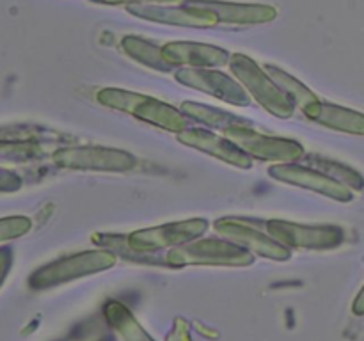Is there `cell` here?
<instances>
[{
  "instance_id": "obj_23",
  "label": "cell",
  "mask_w": 364,
  "mask_h": 341,
  "mask_svg": "<svg viewBox=\"0 0 364 341\" xmlns=\"http://www.w3.org/2000/svg\"><path fill=\"white\" fill-rule=\"evenodd\" d=\"M11 265V254L9 251H0V283L4 281V277L7 276V269H9Z\"/></svg>"
},
{
  "instance_id": "obj_16",
  "label": "cell",
  "mask_w": 364,
  "mask_h": 341,
  "mask_svg": "<svg viewBox=\"0 0 364 341\" xmlns=\"http://www.w3.org/2000/svg\"><path fill=\"white\" fill-rule=\"evenodd\" d=\"M306 117L331 130L348 131V134H364V116L343 107L331 105V103L315 102L304 110Z\"/></svg>"
},
{
  "instance_id": "obj_1",
  "label": "cell",
  "mask_w": 364,
  "mask_h": 341,
  "mask_svg": "<svg viewBox=\"0 0 364 341\" xmlns=\"http://www.w3.org/2000/svg\"><path fill=\"white\" fill-rule=\"evenodd\" d=\"M96 99L102 105L109 107V109L132 114L137 119L153 124L156 128H162V130L181 134V131L191 128V123H188V119L180 110L171 107L169 103H164L160 99L151 98V96L109 87L96 92Z\"/></svg>"
},
{
  "instance_id": "obj_21",
  "label": "cell",
  "mask_w": 364,
  "mask_h": 341,
  "mask_svg": "<svg viewBox=\"0 0 364 341\" xmlns=\"http://www.w3.org/2000/svg\"><path fill=\"white\" fill-rule=\"evenodd\" d=\"M31 229V220L25 217H13V219L0 220V240L21 237Z\"/></svg>"
},
{
  "instance_id": "obj_3",
  "label": "cell",
  "mask_w": 364,
  "mask_h": 341,
  "mask_svg": "<svg viewBox=\"0 0 364 341\" xmlns=\"http://www.w3.org/2000/svg\"><path fill=\"white\" fill-rule=\"evenodd\" d=\"M255 261L252 252L231 240H217V238H196L180 247L171 249L167 254V265H233L245 266Z\"/></svg>"
},
{
  "instance_id": "obj_13",
  "label": "cell",
  "mask_w": 364,
  "mask_h": 341,
  "mask_svg": "<svg viewBox=\"0 0 364 341\" xmlns=\"http://www.w3.org/2000/svg\"><path fill=\"white\" fill-rule=\"evenodd\" d=\"M164 59L176 67H219L230 64L231 53L213 45L196 41H171L162 45Z\"/></svg>"
},
{
  "instance_id": "obj_6",
  "label": "cell",
  "mask_w": 364,
  "mask_h": 341,
  "mask_svg": "<svg viewBox=\"0 0 364 341\" xmlns=\"http://www.w3.org/2000/svg\"><path fill=\"white\" fill-rule=\"evenodd\" d=\"M53 162L64 169L100 170V173H124L137 166L132 153L98 146H77L63 148L53 153Z\"/></svg>"
},
{
  "instance_id": "obj_4",
  "label": "cell",
  "mask_w": 364,
  "mask_h": 341,
  "mask_svg": "<svg viewBox=\"0 0 364 341\" xmlns=\"http://www.w3.org/2000/svg\"><path fill=\"white\" fill-rule=\"evenodd\" d=\"M224 137L230 139L233 144L249 156L259 160H277V162H295L304 156V148L297 141L281 137H269L262 135L249 126L245 121L233 123L224 128Z\"/></svg>"
},
{
  "instance_id": "obj_19",
  "label": "cell",
  "mask_w": 364,
  "mask_h": 341,
  "mask_svg": "<svg viewBox=\"0 0 364 341\" xmlns=\"http://www.w3.org/2000/svg\"><path fill=\"white\" fill-rule=\"evenodd\" d=\"M181 112L187 114V117L191 119L198 121V123L206 124V126H212V128H220L224 130L226 126L233 123H242L244 119L240 117H235L231 114L224 112V110L219 109H213V107L208 105H201V103H194V102H185L181 105Z\"/></svg>"
},
{
  "instance_id": "obj_15",
  "label": "cell",
  "mask_w": 364,
  "mask_h": 341,
  "mask_svg": "<svg viewBox=\"0 0 364 341\" xmlns=\"http://www.w3.org/2000/svg\"><path fill=\"white\" fill-rule=\"evenodd\" d=\"M206 7L213 11L219 18L220 25H263L276 20L277 11L272 6L263 4H238L223 2V0H203Z\"/></svg>"
},
{
  "instance_id": "obj_14",
  "label": "cell",
  "mask_w": 364,
  "mask_h": 341,
  "mask_svg": "<svg viewBox=\"0 0 364 341\" xmlns=\"http://www.w3.org/2000/svg\"><path fill=\"white\" fill-rule=\"evenodd\" d=\"M178 141L188 148L208 153V155L215 156V158L223 160L230 166L240 167V169H249L252 166L251 156L242 151L230 139L219 137V135L203 130V128H188V130L181 131V134H178Z\"/></svg>"
},
{
  "instance_id": "obj_7",
  "label": "cell",
  "mask_w": 364,
  "mask_h": 341,
  "mask_svg": "<svg viewBox=\"0 0 364 341\" xmlns=\"http://www.w3.org/2000/svg\"><path fill=\"white\" fill-rule=\"evenodd\" d=\"M116 263V254L112 251H87L80 254L68 256V258L53 261L50 265L39 269L31 277V284L34 288L53 286L64 281L77 279L87 274L102 272Z\"/></svg>"
},
{
  "instance_id": "obj_20",
  "label": "cell",
  "mask_w": 364,
  "mask_h": 341,
  "mask_svg": "<svg viewBox=\"0 0 364 341\" xmlns=\"http://www.w3.org/2000/svg\"><path fill=\"white\" fill-rule=\"evenodd\" d=\"M306 162H308L311 167H315L316 170H320V173L327 174V176L333 178V180L340 181V183L350 185V187H355V188L363 187L361 176H358L355 170L348 169V167L341 166V163L322 158V156H308Z\"/></svg>"
},
{
  "instance_id": "obj_5",
  "label": "cell",
  "mask_w": 364,
  "mask_h": 341,
  "mask_svg": "<svg viewBox=\"0 0 364 341\" xmlns=\"http://www.w3.org/2000/svg\"><path fill=\"white\" fill-rule=\"evenodd\" d=\"M128 13L153 23L185 28H215L220 21L203 0H183L178 6H128Z\"/></svg>"
},
{
  "instance_id": "obj_12",
  "label": "cell",
  "mask_w": 364,
  "mask_h": 341,
  "mask_svg": "<svg viewBox=\"0 0 364 341\" xmlns=\"http://www.w3.org/2000/svg\"><path fill=\"white\" fill-rule=\"evenodd\" d=\"M269 174L274 180L318 192V194L327 195L331 199H336V201H350L352 199V192L343 183L333 180V178H329L327 174L320 173L316 169H308L304 166L287 162L270 167Z\"/></svg>"
},
{
  "instance_id": "obj_17",
  "label": "cell",
  "mask_w": 364,
  "mask_h": 341,
  "mask_svg": "<svg viewBox=\"0 0 364 341\" xmlns=\"http://www.w3.org/2000/svg\"><path fill=\"white\" fill-rule=\"evenodd\" d=\"M121 48L127 53L130 59H134L135 63L142 64L146 67H151L155 71H174V67L164 59L162 46H159L156 43L149 41V39L139 38V36H124L121 39Z\"/></svg>"
},
{
  "instance_id": "obj_2",
  "label": "cell",
  "mask_w": 364,
  "mask_h": 341,
  "mask_svg": "<svg viewBox=\"0 0 364 341\" xmlns=\"http://www.w3.org/2000/svg\"><path fill=\"white\" fill-rule=\"evenodd\" d=\"M230 70L244 85L245 91L272 116L287 119L295 112L294 102L277 87L269 73L251 57L244 55V53H233L230 59Z\"/></svg>"
},
{
  "instance_id": "obj_10",
  "label": "cell",
  "mask_w": 364,
  "mask_h": 341,
  "mask_svg": "<svg viewBox=\"0 0 364 341\" xmlns=\"http://www.w3.org/2000/svg\"><path fill=\"white\" fill-rule=\"evenodd\" d=\"M267 231L284 247L333 249L343 242V233L336 226H304L288 220H269Z\"/></svg>"
},
{
  "instance_id": "obj_18",
  "label": "cell",
  "mask_w": 364,
  "mask_h": 341,
  "mask_svg": "<svg viewBox=\"0 0 364 341\" xmlns=\"http://www.w3.org/2000/svg\"><path fill=\"white\" fill-rule=\"evenodd\" d=\"M265 71L269 73V77L276 82L277 87H279L281 91L294 102V105L299 107L302 112H304L308 107H311L315 102H318V98L313 94L311 89L306 87L302 82H299L297 78L288 75L287 71L279 70V67L276 66H267Z\"/></svg>"
},
{
  "instance_id": "obj_8",
  "label": "cell",
  "mask_w": 364,
  "mask_h": 341,
  "mask_svg": "<svg viewBox=\"0 0 364 341\" xmlns=\"http://www.w3.org/2000/svg\"><path fill=\"white\" fill-rule=\"evenodd\" d=\"M206 229H208V222L205 219L180 220V222L134 231L132 234H128V244L134 251L141 252V254H149V252L162 251L167 247H180V245L201 237Z\"/></svg>"
},
{
  "instance_id": "obj_9",
  "label": "cell",
  "mask_w": 364,
  "mask_h": 341,
  "mask_svg": "<svg viewBox=\"0 0 364 341\" xmlns=\"http://www.w3.org/2000/svg\"><path fill=\"white\" fill-rule=\"evenodd\" d=\"M174 78L187 87L198 89L210 96L223 99L235 107H247L251 103L247 91L223 71L212 67H180L174 71Z\"/></svg>"
},
{
  "instance_id": "obj_11",
  "label": "cell",
  "mask_w": 364,
  "mask_h": 341,
  "mask_svg": "<svg viewBox=\"0 0 364 341\" xmlns=\"http://www.w3.org/2000/svg\"><path fill=\"white\" fill-rule=\"evenodd\" d=\"M213 226H215L217 233L223 234L226 240H231L235 242V244L242 245V247L247 249L249 252H256L258 256L277 259V261H283V259L290 258L288 247L279 244V242L274 237H270L269 233H262V231L256 229V227L245 224L244 220L228 217V219L215 220Z\"/></svg>"
},
{
  "instance_id": "obj_22",
  "label": "cell",
  "mask_w": 364,
  "mask_h": 341,
  "mask_svg": "<svg viewBox=\"0 0 364 341\" xmlns=\"http://www.w3.org/2000/svg\"><path fill=\"white\" fill-rule=\"evenodd\" d=\"M92 4H103V6H174L183 0H89Z\"/></svg>"
}]
</instances>
